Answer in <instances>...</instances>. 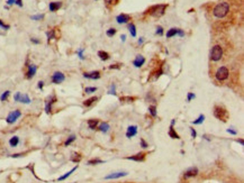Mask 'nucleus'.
Here are the masks:
<instances>
[{
	"label": "nucleus",
	"mask_w": 244,
	"mask_h": 183,
	"mask_svg": "<svg viewBox=\"0 0 244 183\" xmlns=\"http://www.w3.org/2000/svg\"><path fill=\"white\" fill-rule=\"evenodd\" d=\"M120 38H122V41H123V42H125V40H126V36H125V35L123 34V35L120 36Z\"/></svg>",
	"instance_id": "58"
},
{
	"label": "nucleus",
	"mask_w": 244,
	"mask_h": 183,
	"mask_svg": "<svg viewBox=\"0 0 244 183\" xmlns=\"http://www.w3.org/2000/svg\"><path fill=\"white\" fill-rule=\"evenodd\" d=\"M165 9H167V5H155V6H152L151 8L147 10V12H149L151 16L159 18V17L164 15Z\"/></svg>",
	"instance_id": "2"
},
{
	"label": "nucleus",
	"mask_w": 244,
	"mask_h": 183,
	"mask_svg": "<svg viewBox=\"0 0 244 183\" xmlns=\"http://www.w3.org/2000/svg\"><path fill=\"white\" fill-rule=\"evenodd\" d=\"M237 143H240V144H241V145H244V141H243V139H242V138H240V139H237Z\"/></svg>",
	"instance_id": "55"
},
{
	"label": "nucleus",
	"mask_w": 244,
	"mask_h": 183,
	"mask_svg": "<svg viewBox=\"0 0 244 183\" xmlns=\"http://www.w3.org/2000/svg\"><path fill=\"white\" fill-rule=\"evenodd\" d=\"M31 98L28 97V94H22L20 96V99H19V102H22V103H25V105H28V103H31Z\"/></svg>",
	"instance_id": "24"
},
{
	"label": "nucleus",
	"mask_w": 244,
	"mask_h": 183,
	"mask_svg": "<svg viewBox=\"0 0 244 183\" xmlns=\"http://www.w3.org/2000/svg\"><path fill=\"white\" fill-rule=\"evenodd\" d=\"M109 94H116V85L115 84H111L110 85V90L108 91Z\"/></svg>",
	"instance_id": "39"
},
{
	"label": "nucleus",
	"mask_w": 244,
	"mask_h": 183,
	"mask_svg": "<svg viewBox=\"0 0 244 183\" xmlns=\"http://www.w3.org/2000/svg\"><path fill=\"white\" fill-rule=\"evenodd\" d=\"M61 7H62V2L61 1H53V2H50V5H49V9L52 12L58 11Z\"/></svg>",
	"instance_id": "16"
},
{
	"label": "nucleus",
	"mask_w": 244,
	"mask_h": 183,
	"mask_svg": "<svg viewBox=\"0 0 244 183\" xmlns=\"http://www.w3.org/2000/svg\"><path fill=\"white\" fill-rule=\"evenodd\" d=\"M31 42L32 43H34V44H40V43H41V41H40V40H36V38H31Z\"/></svg>",
	"instance_id": "50"
},
{
	"label": "nucleus",
	"mask_w": 244,
	"mask_h": 183,
	"mask_svg": "<svg viewBox=\"0 0 244 183\" xmlns=\"http://www.w3.org/2000/svg\"><path fill=\"white\" fill-rule=\"evenodd\" d=\"M119 100H120V101H125V102H132V101L134 100V98H133V97H122Z\"/></svg>",
	"instance_id": "37"
},
{
	"label": "nucleus",
	"mask_w": 244,
	"mask_h": 183,
	"mask_svg": "<svg viewBox=\"0 0 244 183\" xmlns=\"http://www.w3.org/2000/svg\"><path fill=\"white\" fill-rule=\"evenodd\" d=\"M137 134V126L136 125H132L127 128L126 130V137L127 138H132L134 137L135 135Z\"/></svg>",
	"instance_id": "15"
},
{
	"label": "nucleus",
	"mask_w": 244,
	"mask_h": 183,
	"mask_svg": "<svg viewBox=\"0 0 244 183\" xmlns=\"http://www.w3.org/2000/svg\"><path fill=\"white\" fill-rule=\"evenodd\" d=\"M83 49H80V50H78V56L80 58V60H84V56H83Z\"/></svg>",
	"instance_id": "41"
},
{
	"label": "nucleus",
	"mask_w": 244,
	"mask_h": 183,
	"mask_svg": "<svg viewBox=\"0 0 244 183\" xmlns=\"http://www.w3.org/2000/svg\"><path fill=\"white\" fill-rule=\"evenodd\" d=\"M209 58H211V61H214V62L219 61L220 58H223V49H222L219 45H215V46L211 50Z\"/></svg>",
	"instance_id": "3"
},
{
	"label": "nucleus",
	"mask_w": 244,
	"mask_h": 183,
	"mask_svg": "<svg viewBox=\"0 0 244 183\" xmlns=\"http://www.w3.org/2000/svg\"><path fill=\"white\" fill-rule=\"evenodd\" d=\"M149 111H150L152 117H156V107L155 106H150L149 107Z\"/></svg>",
	"instance_id": "34"
},
{
	"label": "nucleus",
	"mask_w": 244,
	"mask_h": 183,
	"mask_svg": "<svg viewBox=\"0 0 244 183\" xmlns=\"http://www.w3.org/2000/svg\"><path fill=\"white\" fill-rule=\"evenodd\" d=\"M76 135H71L70 137H67V139L65 141H64V146H69L70 144H72L73 141H76Z\"/></svg>",
	"instance_id": "29"
},
{
	"label": "nucleus",
	"mask_w": 244,
	"mask_h": 183,
	"mask_svg": "<svg viewBox=\"0 0 244 183\" xmlns=\"http://www.w3.org/2000/svg\"><path fill=\"white\" fill-rule=\"evenodd\" d=\"M190 132H191V137H193V138H196V137H197V132L195 130L194 128H190Z\"/></svg>",
	"instance_id": "47"
},
{
	"label": "nucleus",
	"mask_w": 244,
	"mask_h": 183,
	"mask_svg": "<svg viewBox=\"0 0 244 183\" xmlns=\"http://www.w3.org/2000/svg\"><path fill=\"white\" fill-rule=\"evenodd\" d=\"M169 136L171 137V138H173V139H180V136L178 135V133L174 130V128H173V126L170 125V129H169Z\"/></svg>",
	"instance_id": "18"
},
{
	"label": "nucleus",
	"mask_w": 244,
	"mask_h": 183,
	"mask_svg": "<svg viewBox=\"0 0 244 183\" xmlns=\"http://www.w3.org/2000/svg\"><path fill=\"white\" fill-rule=\"evenodd\" d=\"M0 27H1L2 29H6V31L10 28V26H9V25H6V24H5V23H3V21H2L1 19H0Z\"/></svg>",
	"instance_id": "42"
},
{
	"label": "nucleus",
	"mask_w": 244,
	"mask_h": 183,
	"mask_svg": "<svg viewBox=\"0 0 244 183\" xmlns=\"http://www.w3.org/2000/svg\"><path fill=\"white\" fill-rule=\"evenodd\" d=\"M97 91V88L96 87H88V88H86L84 89V92L86 93H92V92Z\"/></svg>",
	"instance_id": "36"
},
{
	"label": "nucleus",
	"mask_w": 244,
	"mask_h": 183,
	"mask_svg": "<svg viewBox=\"0 0 244 183\" xmlns=\"http://www.w3.org/2000/svg\"><path fill=\"white\" fill-rule=\"evenodd\" d=\"M33 20H42L44 18V15H34V16L31 17Z\"/></svg>",
	"instance_id": "40"
},
{
	"label": "nucleus",
	"mask_w": 244,
	"mask_h": 183,
	"mask_svg": "<svg viewBox=\"0 0 244 183\" xmlns=\"http://www.w3.org/2000/svg\"><path fill=\"white\" fill-rule=\"evenodd\" d=\"M114 1H115V0H105V2H106L107 5H111V3H114Z\"/></svg>",
	"instance_id": "54"
},
{
	"label": "nucleus",
	"mask_w": 244,
	"mask_h": 183,
	"mask_svg": "<svg viewBox=\"0 0 244 183\" xmlns=\"http://www.w3.org/2000/svg\"><path fill=\"white\" fill-rule=\"evenodd\" d=\"M83 76L86 79L90 80H98L100 78V72L99 71H91V72H84Z\"/></svg>",
	"instance_id": "11"
},
{
	"label": "nucleus",
	"mask_w": 244,
	"mask_h": 183,
	"mask_svg": "<svg viewBox=\"0 0 244 183\" xmlns=\"http://www.w3.org/2000/svg\"><path fill=\"white\" fill-rule=\"evenodd\" d=\"M64 80H65V75L63 74L62 72H60V71L54 72L53 75H52V82H53V83H55V84L62 83Z\"/></svg>",
	"instance_id": "8"
},
{
	"label": "nucleus",
	"mask_w": 244,
	"mask_h": 183,
	"mask_svg": "<svg viewBox=\"0 0 244 183\" xmlns=\"http://www.w3.org/2000/svg\"><path fill=\"white\" fill-rule=\"evenodd\" d=\"M98 56L100 58V60H102V61H107V60H109V54L107 53V52H105V51H99L98 52Z\"/></svg>",
	"instance_id": "23"
},
{
	"label": "nucleus",
	"mask_w": 244,
	"mask_h": 183,
	"mask_svg": "<svg viewBox=\"0 0 244 183\" xmlns=\"http://www.w3.org/2000/svg\"><path fill=\"white\" fill-rule=\"evenodd\" d=\"M20 96H22V93H20V92H16V94L14 96V100H15L16 102H19V99H20Z\"/></svg>",
	"instance_id": "44"
},
{
	"label": "nucleus",
	"mask_w": 244,
	"mask_h": 183,
	"mask_svg": "<svg viewBox=\"0 0 244 183\" xmlns=\"http://www.w3.org/2000/svg\"><path fill=\"white\" fill-rule=\"evenodd\" d=\"M116 20H117L118 24H126L131 20V16L126 15V14H120L116 17Z\"/></svg>",
	"instance_id": "14"
},
{
	"label": "nucleus",
	"mask_w": 244,
	"mask_h": 183,
	"mask_svg": "<svg viewBox=\"0 0 244 183\" xmlns=\"http://www.w3.org/2000/svg\"><path fill=\"white\" fill-rule=\"evenodd\" d=\"M27 67H28V71H27V73H26V78H27V79H33L34 75L36 74L37 67H36L35 64H29V65H27Z\"/></svg>",
	"instance_id": "12"
},
{
	"label": "nucleus",
	"mask_w": 244,
	"mask_h": 183,
	"mask_svg": "<svg viewBox=\"0 0 244 183\" xmlns=\"http://www.w3.org/2000/svg\"><path fill=\"white\" fill-rule=\"evenodd\" d=\"M143 42H144V38H143V37H140V40H138V44L141 45V44H142Z\"/></svg>",
	"instance_id": "57"
},
{
	"label": "nucleus",
	"mask_w": 244,
	"mask_h": 183,
	"mask_svg": "<svg viewBox=\"0 0 244 183\" xmlns=\"http://www.w3.org/2000/svg\"><path fill=\"white\" fill-rule=\"evenodd\" d=\"M16 2V0H7V5L8 6H11V5H14Z\"/></svg>",
	"instance_id": "53"
},
{
	"label": "nucleus",
	"mask_w": 244,
	"mask_h": 183,
	"mask_svg": "<svg viewBox=\"0 0 244 183\" xmlns=\"http://www.w3.org/2000/svg\"><path fill=\"white\" fill-rule=\"evenodd\" d=\"M178 35H179L180 37H184V36H185V32H184L182 29H180V28H178Z\"/></svg>",
	"instance_id": "48"
},
{
	"label": "nucleus",
	"mask_w": 244,
	"mask_h": 183,
	"mask_svg": "<svg viewBox=\"0 0 244 183\" xmlns=\"http://www.w3.org/2000/svg\"><path fill=\"white\" fill-rule=\"evenodd\" d=\"M76 168H78V165H76V166L73 167L72 170H70V171H69L67 173H65V174H64V175H62V176H60L59 179H58V181H63V180H65V179H67V177H69L70 175H71V174H72V173H73V172H74V171H76Z\"/></svg>",
	"instance_id": "21"
},
{
	"label": "nucleus",
	"mask_w": 244,
	"mask_h": 183,
	"mask_svg": "<svg viewBox=\"0 0 244 183\" xmlns=\"http://www.w3.org/2000/svg\"><path fill=\"white\" fill-rule=\"evenodd\" d=\"M18 144H19V137L18 136H14V137H11L9 139V145L11 147H16Z\"/></svg>",
	"instance_id": "22"
},
{
	"label": "nucleus",
	"mask_w": 244,
	"mask_h": 183,
	"mask_svg": "<svg viewBox=\"0 0 244 183\" xmlns=\"http://www.w3.org/2000/svg\"><path fill=\"white\" fill-rule=\"evenodd\" d=\"M109 128H110V126L108 123H102V124H100V126L98 127V129L104 134L108 133V132H109Z\"/></svg>",
	"instance_id": "19"
},
{
	"label": "nucleus",
	"mask_w": 244,
	"mask_h": 183,
	"mask_svg": "<svg viewBox=\"0 0 244 183\" xmlns=\"http://www.w3.org/2000/svg\"><path fill=\"white\" fill-rule=\"evenodd\" d=\"M144 63H145V58H144V56H142V55H137V56L135 58L134 61H133V64H134L135 67H141Z\"/></svg>",
	"instance_id": "17"
},
{
	"label": "nucleus",
	"mask_w": 244,
	"mask_h": 183,
	"mask_svg": "<svg viewBox=\"0 0 244 183\" xmlns=\"http://www.w3.org/2000/svg\"><path fill=\"white\" fill-rule=\"evenodd\" d=\"M214 116L216 117L219 120H223V121H226V118H227V111L224 108L219 107V106H216L214 108Z\"/></svg>",
	"instance_id": "5"
},
{
	"label": "nucleus",
	"mask_w": 244,
	"mask_h": 183,
	"mask_svg": "<svg viewBox=\"0 0 244 183\" xmlns=\"http://www.w3.org/2000/svg\"><path fill=\"white\" fill-rule=\"evenodd\" d=\"M98 124H99L98 119H89V120H88V126H89V128L92 129V130L95 128H97Z\"/></svg>",
	"instance_id": "20"
},
{
	"label": "nucleus",
	"mask_w": 244,
	"mask_h": 183,
	"mask_svg": "<svg viewBox=\"0 0 244 183\" xmlns=\"http://www.w3.org/2000/svg\"><path fill=\"white\" fill-rule=\"evenodd\" d=\"M215 76H216V79L218 81H225V80H227L228 76H229V71H228V69L226 67H220L216 71Z\"/></svg>",
	"instance_id": "4"
},
{
	"label": "nucleus",
	"mask_w": 244,
	"mask_h": 183,
	"mask_svg": "<svg viewBox=\"0 0 244 183\" xmlns=\"http://www.w3.org/2000/svg\"><path fill=\"white\" fill-rule=\"evenodd\" d=\"M23 154H14V155H11V157H19V156H22Z\"/></svg>",
	"instance_id": "56"
},
{
	"label": "nucleus",
	"mask_w": 244,
	"mask_h": 183,
	"mask_svg": "<svg viewBox=\"0 0 244 183\" xmlns=\"http://www.w3.org/2000/svg\"><path fill=\"white\" fill-rule=\"evenodd\" d=\"M122 65H123V64H120V63H118V64H111L109 67V69L110 70H113V69H120Z\"/></svg>",
	"instance_id": "45"
},
{
	"label": "nucleus",
	"mask_w": 244,
	"mask_h": 183,
	"mask_svg": "<svg viewBox=\"0 0 244 183\" xmlns=\"http://www.w3.org/2000/svg\"><path fill=\"white\" fill-rule=\"evenodd\" d=\"M204 120H205V115H199V117H198L196 120L193 121V124H194V125H200V124L204 123Z\"/></svg>",
	"instance_id": "30"
},
{
	"label": "nucleus",
	"mask_w": 244,
	"mask_h": 183,
	"mask_svg": "<svg viewBox=\"0 0 244 183\" xmlns=\"http://www.w3.org/2000/svg\"><path fill=\"white\" fill-rule=\"evenodd\" d=\"M128 29H129V33H131V35H132L133 37H135V36H136V27H135L134 24H129V26H128Z\"/></svg>",
	"instance_id": "31"
},
{
	"label": "nucleus",
	"mask_w": 244,
	"mask_h": 183,
	"mask_svg": "<svg viewBox=\"0 0 244 183\" xmlns=\"http://www.w3.org/2000/svg\"><path fill=\"white\" fill-rule=\"evenodd\" d=\"M98 100V97H92V98H89V99H87L86 101L83 102V105L86 106V107H90L92 103H95L96 101Z\"/></svg>",
	"instance_id": "25"
},
{
	"label": "nucleus",
	"mask_w": 244,
	"mask_h": 183,
	"mask_svg": "<svg viewBox=\"0 0 244 183\" xmlns=\"http://www.w3.org/2000/svg\"><path fill=\"white\" fill-rule=\"evenodd\" d=\"M226 132H227L228 134H231V135H236V134H237L236 130H233V129H231V128H228Z\"/></svg>",
	"instance_id": "49"
},
{
	"label": "nucleus",
	"mask_w": 244,
	"mask_h": 183,
	"mask_svg": "<svg viewBox=\"0 0 244 183\" xmlns=\"http://www.w3.org/2000/svg\"><path fill=\"white\" fill-rule=\"evenodd\" d=\"M127 174H128L127 172H114V173H110V174L106 175L104 179L105 180H114V179H119V177L126 176Z\"/></svg>",
	"instance_id": "10"
},
{
	"label": "nucleus",
	"mask_w": 244,
	"mask_h": 183,
	"mask_svg": "<svg viewBox=\"0 0 244 183\" xmlns=\"http://www.w3.org/2000/svg\"><path fill=\"white\" fill-rule=\"evenodd\" d=\"M198 168L196 166H193V167H189L187 171H186L185 173H184V177L185 179H189V177H194V176H196V175L198 174Z\"/></svg>",
	"instance_id": "9"
},
{
	"label": "nucleus",
	"mask_w": 244,
	"mask_h": 183,
	"mask_svg": "<svg viewBox=\"0 0 244 183\" xmlns=\"http://www.w3.org/2000/svg\"><path fill=\"white\" fill-rule=\"evenodd\" d=\"M46 36H47V41L50 42L51 40L55 38V31H54V29H51L50 32H47V33H46Z\"/></svg>",
	"instance_id": "32"
},
{
	"label": "nucleus",
	"mask_w": 244,
	"mask_h": 183,
	"mask_svg": "<svg viewBox=\"0 0 244 183\" xmlns=\"http://www.w3.org/2000/svg\"><path fill=\"white\" fill-rule=\"evenodd\" d=\"M37 87H38V89H41V90H42L43 87H44V82H43V81H40L38 84H37Z\"/></svg>",
	"instance_id": "51"
},
{
	"label": "nucleus",
	"mask_w": 244,
	"mask_h": 183,
	"mask_svg": "<svg viewBox=\"0 0 244 183\" xmlns=\"http://www.w3.org/2000/svg\"><path fill=\"white\" fill-rule=\"evenodd\" d=\"M56 102V97L55 96H50L47 99L45 100V112L46 114H51L52 111V106Z\"/></svg>",
	"instance_id": "7"
},
{
	"label": "nucleus",
	"mask_w": 244,
	"mask_h": 183,
	"mask_svg": "<svg viewBox=\"0 0 244 183\" xmlns=\"http://www.w3.org/2000/svg\"><path fill=\"white\" fill-rule=\"evenodd\" d=\"M115 34H116V29H115V28H109V29H107V32H106V35H107L108 37H113Z\"/></svg>",
	"instance_id": "35"
},
{
	"label": "nucleus",
	"mask_w": 244,
	"mask_h": 183,
	"mask_svg": "<svg viewBox=\"0 0 244 183\" xmlns=\"http://www.w3.org/2000/svg\"><path fill=\"white\" fill-rule=\"evenodd\" d=\"M141 146H142L143 148H146V147H149V144L144 141L143 138H141Z\"/></svg>",
	"instance_id": "46"
},
{
	"label": "nucleus",
	"mask_w": 244,
	"mask_h": 183,
	"mask_svg": "<svg viewBox=\"0 0 244 183\" xmlns=\"http://www.w3.org/2000/svg\"><path fill=\"white\" fill-rule=\"evenodd\" d=\"M71 161L74 162V163H79L81 161V155L78 154V153H73L72 156H71Z\"/></svg>",
	"instance_id": "28"
},
{
	"label": "nucleus",
	"mask_w": 244,
	"mask_h": 183,
	"mask_svg": "<svg viewBox=\"0 0 244 183\" xmlns=\"http://www.w3.org/2000/svg\"><path fill=\"white\" fill-rule=\"evenodd\" d=\"M195 98H196V94L193 93V92H189V93L187 94V101H188V102L191 101L193 99H195Z\"/></svg>",
	"instance_id": "38"
},
{
	"label": "nucleus",
	"mask_w": 244,
	"mask_h": 183,
	"mask_svg": "<svg viewBox=\"0 0 244 183\" xmlns=\"http://www.w3.org/2000/svg\"><path fill=\"white\" fill-rule=\"evenodd\" d=\"M20 116H22L20 110H14V111L9 112V115L7 116V118H6V121H7L8 124H14V123H16L17 119H18Z\"/></svg>",
	"instance_id": "6"
},
{
	"label": "nucleus",
	"mask_w": 244,
	"mask_h": 183,
	"mask_svg": "<svg viewBox=\"0 0 244 183\" xmlns=\"http://www.w3.org/2000/svg\"><path fill=\"white\" fill-rule=\"evenodd\" d=\"M155 34L156 35H163V28L161 26H158L156 27V31H155Z\"/></svg>",
	"instance_id": "43"
},
{
	"label": "nucleus",
	"mask_w": 244,
	"mask_h": 183,
	"mask_svg": "<svg viewBox=\"0 0 244 183\" xmlns=\"http://www.w3.org/2000/svg\"><path fill=\"white\" fill-rule=\"evenodd\" d=\"M176 35H178V28H171L167 32V38H171Z\"/></svg>",
	"instance_id": "26"
},
{
	"label": "nucleus",
	"mask_w": 244,
	"mask_h": 183,
	"mask_svg": "<svg viewBox=\"0 0 244 183\" xmlns=\"http://www.w3.org/2000/svg\"><path fill=\"white\" fill-rule=\"evenodd\" d=\"M9 96H10V91L7 90V91H5L1 96H0V100H1V101H6V100L8 99Z\"/></svg>",
	"instance_id": "33"
},
{
	"label": "nucleus",
	"mask_w": 244,
	"mask_h": 183,
	"mask_svg": "<svg viewBox=\"0 0 244 183\" xmlns=\"http://www.w3.org/2000/svg\"><path fill=\"white\" fill-rule=\"evenodd\" d=\"M22 1H23V0H16L15 3H16L17 6H19V7H23V2H22Z\"/></svg>",
	"instance_id": "52"
},
{
	"label": "nucleus",
	"mask_w": 244,
	"mask_h": 183,
	"mask_svg": "<svg viewBox=\"0 0 244 183\" xmlns=\"http://www.w3.org/2000/svg\"><path fill=\"white\" fill-rule=\"evenodd\" d=\"M228 11H229L228 2L223 1V2H220V3L215 6V8L213 10V14H214V16L217 17V18H224L228 14Z\"/></svg>",
	"instance_id": "1"
},
{
	"label": "nucleus",
	"mask_w": 244,
	"mask_h": 183,
	"mask_svg": "<svg viewBox=\"0 0 244 183\" xmlns=\"http://www.w3.org/2000/svg\"><path fill=\"white\" fill-rule=\"evenodd\" d=\"M102 163H104V161L99 159V158H93V159L88 161V165H96V164H102Z\"/></svg>",
	"instance_id": "27"
},
{
	"label": "nucleus",
	"mask_w": 244,
	"mask_h": 183,
	"mask_svg": "<svg viewBox=\"0 0 244 183\" xmlns=\"http://www.w3.org/2000/svg\"><path fill=\"white\" fill-rule=\"evenodd\" d=\"M126 159H129V161H134V162H143L145 159V154L144 153H137L133 156H127Z\"/></svg>",
	"instance_id": "13"
}]
</instances>
